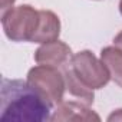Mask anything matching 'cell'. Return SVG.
I'll return each mask as SVG.
<instances>
[{
	"instance_id": "obj_1",
	"label": "cell",
	"mask_w": 122,
	"mask_h": 122,
	"mask_svg": "<svg viewBox=\"0 0 122 122\" xmlns=\"http://www.w3.org/2000/svg\"><path fill=\"white\" fill-rule=\"evenodd\" d=\"M52 103L43 98L29 82L2 79L0 88V119L16 122L50 121Z\"/></svg>"
},
{
	"instance_id": "obj_2",
	"label": "cell",
	"mask_w": 122,
	"mask_h": 122,
	"mask_svg": "<svg viewBox=\"0 0 122 122\" xmlns=\"http://www.w3.org/2000/svg\"><path fill=\"white\" fill-rule=\"evenodd\" d=\"M40 15L29 5H23L19 7H13L5 15H2V25L5 33L13 42H26L33 39L37 26H39Z\"/></svg>"
},
{
	"instance_id": "obj_3",
	"label": "cell",
	"mask_w": 122,
	"mask_h": 122,
	"mask_svg": "<svg viewBox=\"0 0 122 122\" xmlns=\"http://www.w3.org/2000/svg\"><path fill=\"white\" fill-rule=\"evenodd\" d=\"M27 82L52 105H59L63 102V93L66 89V82L63 72L59 68L39 65L29 71Z\"/></svg>"
},
{
	"instance_id": "obj_4",
	"label": "cell",
	"mask_w": 122,
	"mask_h": 122,
	"mask_svg": "<svg viewBox=\"0 0 122 122\" xmlns=\"http://www.w3.org/2000/svg\"><path fill=\"white\" fill-rule=\"evenodd\" d=\"M69 66L73 73L91 89H101L111 79L109 71L105 63L89 50H82L73 55Z\"/></svg>"
},
{
	"instance_id": "obj_5",
	"label": "cell",
	"mask_w": 122,
	"mask_h": 122,
	"mask_svg": "<svg viewBox=\"0 0 122 122\" xmlns=\"http://www.w3.org/2000/svg\"><path fill=\"white\" fill-rule=\"evenodd\" d=\"M72 59L71 47L59 40L43 43L35 53V60L39 65L53 66V68H65L69 65Z\"/></svg>"
},
{
	"instance_id": "obj_6",
	"label": "cell",
	"mask_w": 122,
	"mask_h": 122,
	"mask_svg": "<svg viewBox=\"0 0 122 122\" xmlns=\"http://www.w3.org/2000/svg\"><path fill=\"white\" fill-rule=\"evenodd\" d=\"M53 122H66V121H101V118L88 108L86 103L69 101L60 102L55 115L50 118Z\"/></svg>"
},
{
	"instance_id": "obj_7",
	"label": "cell",
	"mask_w": 122,
	"mask_h": 122,
	"mask_svg": "<svg viewBox=\"0 0 122 122\" xmlns=\"http://www.w3.org/2000/svg\"><path fill=\"white\" fill-rule=\"evenodd\" d=\"M40 20L37 30L32 39V42L36 43H49L53 40H57L60 33V22L59 17L50 12V10H39Z\"/></svg>"
},
{
	"instance_id": "obj_8",
	"label": "cell",
	"mask_w": 122,
	"mask_h": 122,
	"mask_svg": "<svg viewBox=\"0 0 122 122\" xmlns=\"http://www.w3.org/2000/svg\"><path fill=\"white\" fill-rule=\"evenodd\" d=\"M63 76H65V82H66V89L69 91V93L78 99H81L83 103L86 105H91L93 103V99H95V95H93V89L88 88L75 73L71 69L69 65H66L63 68Z\"/></svg>"
},
{
	"instance_id": "obj_9",
	"label": "cell",
	"mask_w": 122,
	"mask_h": 122,
	"mask_svg": "<svg viewBox=\"0 0 122 122\" xmlns=\"http://www.w3.org/2000/svg\"><path fill=\"white\" fill-rule=\"evenodd\" d=\"M101 60L108 68L113 82L122 88V49L116 46L103 47L101 52Z\"/></svg>"
},
{
	"instance_id": "obj_10",
	"label": "cell",
	"mask_w": 122,
	"mask_h": 122,
	"mask_svg": "<svg viewBox=\"0 0 122 122\" xmlns=\"http://www.w3.org/2000/svg\"><path fill=\"white\" fill-rule=\"evenodd\" d=\"M13 3H15V0H2V15L13 9Z\"/></svg>"
},
{
	"instance_id": "obj_11",
	"label": "cell",
	"mask_w": 122,
	"mask_h": 122,
	"mask_svg": "<svg viewBox=\"0 0 122 122\" xmlns=\"http://www.w3.org/2000/svg\"><path fill=\"white\" fill-rule=\"evenodd\" d=\"M108 121H122V109H118L116 112H113L112 115H109Z\"/></svg>"
},
{
	"instance_id": "obj_12",
	"label": "cell",
	"mask_w": 122,
	"mask_h": 122,
	"mask_svg": "<svg viewBox=\"0 0 122 122\" xmlns=\"http://www.w3.org/2000/svg\"><path fill=\"white\" fill-rule=\"evenodd\" d=\"M113 43H115V46H116V47L122 49V32H119V33L115 36V39H113Z\"/></svg>"
},
{
	"instance_id": "obj_13",
	"label": "cell",
	"mask_w": 122,
	"mask_h": 122,
	"mask_svg": "<svg viewBox=\"0 0 122 122\" xmlns=\"http://www.w3.org/2000/svg\"><path fill=\"white\" fill-rule=\"evenodd\" d=\"M119 12H121V15H122V0L119 2Z\"/></svg>"
}]
</instances>
